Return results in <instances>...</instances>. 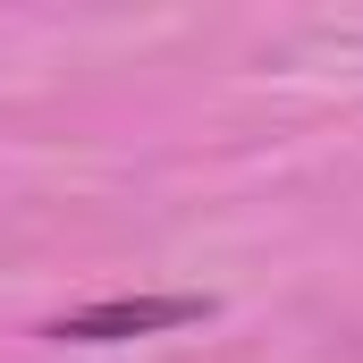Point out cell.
Returning <instances> with one entry per match:
<instances>
[{
  "mask_svg": "<svg viewBox=\"0 0 363 363\" xmlns=\"http://www.w3.org/2000/svg\"><path fill=\"white\" fill-rule=\"evenodd\" d=\"M203 313H211L203 296H110V304H85V313H60L43 338L118 347V338H161V330H186V321H203Z\"/></svg>",
  "mask_w": 363,
  "mask_h": 363,
  "instance_id": "1",
  "label": "cell"
}]
</instances>
